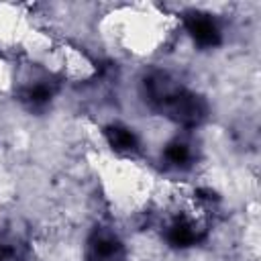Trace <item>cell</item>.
Listing matches in <instances>:
<instances>
[{
    "label": "cell",
    "instance_id": "6da1fadb",
    "mask_svg": "<svg viewBox=\"0 0 261 261\" xmlns=\"http://www.w3.org/2000/svg\"><path fill=\"white\" fill-rule=\"evenodd\" d=\"M190 33L196 39V43H200V45H214L218 39V31H216L214 22L210 18H202V16H198L190 22Z\"/></svg>",
    "mask_w": 261,
    "mask_h": 261
}]
</instances>
